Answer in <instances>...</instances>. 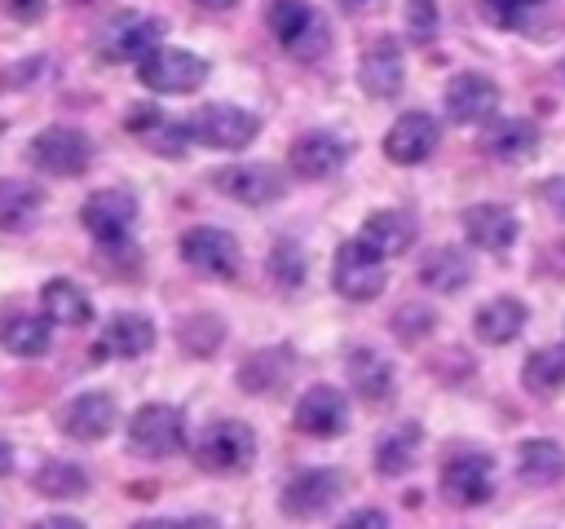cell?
Segmentation results:
<instances>
[{
	"label": "cell",
	"instance_id": "1",
	"mask_svg": "<svg viewBox=\"0 0 565 529\" xmlns=\"http://www.w3.org/2000/svg\"><path fill=\"white\" fill-rule=\"evenodd\" d=\"M274 40L296 57V62H318L331 44V31L322 22L318 9H309L305 0H269V13H265Z\"/></svg>",
	"mask_w": 565,
	"mask_h": 529
},
{
	"label": "cell",
	"instance_id": "2",
	"mask_svg": "<svg viewBox=\"0 0 565 529\" xmlns=\"http://www.w3.org/2000/svg\"><path fill=\"white\" fill-rule=\"evenodd\" d=\"M128 450L141 458H172L185 450V414L177 406L150 401L128 419Z\"/></svg>",
	"mask_w": 565,
	"mask_h": 529
},
{
	"label": "cell",
	"instance_id": "3",
	"mask_svg": "<svg viewBox=\"0 0 565 529\" xmlns=\"http://www.w3.org/2000/svg\"><path fill=\"white\" fill-rule=\"evenodd\" d=\"M331 282L344 300H375L388 282V269H384V256L366 242V238H349L340 242L335 251V264H331Z\"/></svg>",
	"mask_w": 565,
	"mask_h": 529
},
{
	"label": "cell",
	"instance_id": "4",
	"mask_svg": "<svg viewBox=\"0 0 565 529\" xmlns=\"http://www.w3.org/2000/svg\"><path fill=\"white\" fill-rule=\"evenodd\" d=\"M252 458H256V432H252L247 423H238V419L212 423V428L199 436V445H194V463H199L203 472H212V476H234V472H243Z\"/></svg>",
	"mask_w": 565,
	"mask_h": 529
},
{
	"label": "cell",
	"instance_id": "5",
	"mask_svg": "<svg viewBox=\"0 0 565 529\" xmlns=\"http://www.w3.org/2000/svg\"><path fill=\"white\" fill-rule=\"evenodd\" d=\"M441 494L459 507L486 503L494 494V458L486 450H472V445L450 450L441 463Z\"/></svg>",
	"mask_w": 565,
	"mask_h": 529
},
{
	"label": "cell",
	"instance_id": "6",
	"mask_svg": "<svg viewBox=\"0 0 565 529\" xmlns=\"http://www.w3.org/2000/svg\"><path fill=\"white\" fill-rule=\"evenodd\" d=\"M256 132H260V119L243 106L212 101V106H199L190 115V137L199 145H212V150H243L256 141Z\"/></svg>",
	"mask_w": 565,
	"mask_h": 529
},
{
	"label": "cell",
	"instance_id": "7",
	"mask_svg": "<svg viewBox=\"0 0 565 529\" xmlns=\"http://www.w3.org/2000/svg\"><path fill=\"white\" fill-rule=\"evenodd\" d=\"M137 79L150 93H194L207 79V62L190 48H150L137 62Z\"/></svg>",
	"mask_w": 565,
	"mask_h": 529
},
{
	"label": "cell",
	"instance_id": "8",
	"mask_svg": "<svg viewBox=\"0 0 565 529\" xmlns=\"http://www.w3.org/2000/svg\"><path fill=\"white\" fill-rule=\"evenodd\" d=\"M26 159H31L44 176H79V172L88 168V159H93V141H88L79 128L53 123V128H44L40 137H31Z\"/></svg>",
	"mask_w": 565,
	"mask_h": 529
},
{
	"label": "cell",
	"instance_id": "9",
	"mask_svg": "<svg viewBox=\"0 0 565 529\" xmlns=\"http://www.w3.org/2000/svg\"><path fill=\"white\" fill-rule=\"evenodd\" d=\"M181 260L203 278L230 282L238 273V242H234V234H225L216 225H194L181 234Z\"/></svg>",
	"mask_w": 565,
	"mask_h": 529
},
{
	"label": "cell",
	"instance_id": "10",
	"mask_svg": "<svg viewBox=\"0 0 565 529\" xmlns=\"http://www.w3.org/2000/svg\"><path fill=\"white\" fill-rule=\"evenodd\" d=\"M150 48H159V22L146 13H115L97 31L102 62H141Z\"/></svg>",
	"mask_w": 565,
	"mask_h": 529
},
{
	"label": "cell",
	"instance_id": "11",
	"mask_svg": "<svg viewBox=\"0 0 565 529\" xmlns=\"http://www.w3.org/2000/svg\"><path fill=\"white\" fill-rule=\"evenodd\" d=\"M340 494H344V472H335V467H305V472H296L282 485V498L278 503H282L287 516L309 520V516L327 511Z\"/></svg>",
	"mask_w": 565,
	"mask_h": 529
},
{
	"label": "cell",
	"instance_id": "12",
	"mask_svg": "<svg viewBox=\"0 0 565 529\" xmlns=\"http://www.w3.org/2000/svg\"><path fill=\"white\" fill-rule=\"evenodd\" d=\"M287 163H291V172L305 176V181L335 176V172L349 163V141H340V137L327 132V128H313V132H305V137L291 141Z\"/></svg>",
	"mask_w": 565,
	"mask_h": 529
},
{
	"label": "cell",
	"instance_id": "13",
	"mask_svg": "<svg viewBox=\"0 0 565 529\" xmlns=\"http://www.w3.org/2000/svg\"><path fill=\"white\" fill-rule=\"evenodd\" d=\"M291 423H296L305 436H340V432L349 428V401H344L340 388L313 384V388L296 401Z\"/></svg>",
	"mask_w": 565,
	"mask_h": 529
},
{
	"label": "cell",
	"instance_id": "14",
	"mask_svg": "<svg viewBox=\"0 0 565 529\" xmlns=\"http://www.w3.org/2000/svg\"><path fill=\"white\" fill-rule=\"evenodd\" d=\"M84 229L97 238V242H124L132 220H137V198L128 190H97L84 212H79Z\"/></svg>",
	"mask_w": 565,
	"mask_h": 529
},
{
	"label": "cell",
	"instance_id": "15",
	"mask_svg": "<svg viewBox=\"0 0 565 529\" xmlns=\"http://www.w3.org/2000/svg\"><path fill=\"white\" fill-rule=\"evenodd\" d=\"M437 137H441V128H437L433 115H424V110H406V115H397V123L388 128V137H384V154H388L393 163L411 168V163H424V159L437 150Z\"/></svg>",
	"mask_w": 565,
	"mask_h": 529
},
{
	"label": "cell",
	"instance_id": "16",
	"mask_svg": "<svg viewBox=\"0 0 565 529\" xmlns=\"http://www.w3.org/2000/svg\"><path fill=\"white\" fill-rule=\"evenodd\" d=\"M216 190L234 203H247V207H265L282 194V172L269 168V163H234L225 172H216Z\"/></svg>",
	"mask_w": 565,
	"mask_h": 529
},
{
	"label": "cell",
	"instance_id": "17",
	"mask_svg": "<svg viewBox=\"0 0 565 529\" xmlns=\"http://www.w3.org/2000/svg\"><path fill=\"white\" fill-rule=\"evenodd\" d=\"M115 397L110 392H79L57 410V428L75 441H102L115 428Z\"/></svg>",
	"mask_w": 565,
	"mask_h": 529
},
{
	"label": "cell",
	"instance_id": "18",
	"mask_svg": "<svg viewBox=\"0 0 565 529\" xmlns=\"http://www.w3.org/2000/svg\"><path fill=\"white\" fill-rule=\"evenodd\" d=\"M499 110V88L494 79L477 75V71H463L446 84V115L455 123H486L490 115Z\"/></svg>",
	"mask_w": 565,
	"mask_h": 529
},
{
	"label": "cell",
	"instance_id": "19",
	"mask_svg": "<svg viewBox=\"0 0 565 529\" xmlns=\"http://www.w3.org/2000/svg\"><path fill=\"white\" fill-rule=\"evenodd\" d=\"M128 132H132L146 150H154V154H163V159H181L185 145L194 141V137H190V123H177V119H168V115L154 110V106L132 110V115H128Z\"/></svg>",
	"mask_w": 565,
	"mask_h": 529
},
{
	"label": "cell",
	"instance_id": "20",
	"mask_svg": "<svg viewBox=\"0 0 565 529\" xmlns=\"http://www.w3.org/2000/svg\"><path fill=\"white\" fill-rule=\"evenodd\" d=\"M516 229L521 225H516L512 207H503V203H472V207H463V234L481 251H508L516 242Z\"/></svg>",
	"mask_w": 565,
	"mask_h": 529
},
{
	"label": "cell",
	"instance_id": "21",
	"mask_svg": "<svg viewBox=\"0 0 565 529\" xmlns=\"http://www.w3.org/2000/svg\"><path fill=\"white\" fill-rule=\"evenodd\" d=\"M358 79H362V88H366L371 97H397V93H402V79H406L397 40H375V44L362 53Z\"/></svg>",
	"mask_w": 565,
	"mask_h": 529
},
{
	"label": "cell",
	"instance_id": "22",
	"mask_svg": "<svg viewBox=\"0 0 565 529\" xmlns=\"http://www.w3.org/2000/svg\"><path fill=\"white\" fill-rule=\"evenodd\" d=\"M539 150V128L530 119H494L481 128V154L494 163H521Z\"/></svg>",
	"mask_w": 565,
	"mask_h": 529
},
{
	"label": "cell",
	"instance_id": "23",
	"mask_svg": "<svg viewBox=\"0 0 565 529\" xmlns=\"http://www.w3.org/2000/svg\"><path fill=\"white\" fill-rule=\"evenodd\" d=\"M150 344H154V322L141 313H119L106 322L97 357H141V353H150Z\"/></svg>",
	"mask_w": 565,
	"mask_h": 529
},
{
	"label": "cell",
	"instance_id": "24",
	"mask_svg": "<svg viewBox=\"0 0 565 529\" xmlns=\"http://www.w3.org/2000/svg\"><path fill=\"white\" fill-rule=\"evenodd\" d=\"M521 326H525V304L512 300V295H494V300L481 304L477 317H472V335H477L481 344H508V339L521 335Z\"/></svg>",
	"mask_w": 565,
	"mask_h": 529
},
{
	"label": "cell",
	"instance_id": "25",
	"mask_svg": "<svg viewBox=\"0 0 565 529\" xmlns=\"http://www.w3.org/2000/svg\"><path fill=\"white\" fill-rule=\"evenodd\" d=\"M40 304H44V317L57 322V326H84L93 317V304H88V291L71 278H53L44 282L40 291Z\"/></svg>",
	"mask_w": 565,
	"mask_h": 529
},
{
	"label": "cell",
	"instance_id": "26",
	"mask_svg": "<svg viewBox=\"0 0 565 529\" xmlns=\"http://www.w3.org/2000/svg\"><path fill=\"white\" fill-rule=\"evenodd\" d=\"M287 379H291V348H282V344L260 348L238 366V388H247V392H274Z\"/></svg>",
	"mask_w": 565,
	"mask_h": 529
},
{
	"label": "cell",
	"instance_id": "27",
	"mask_svg": "<svg viewBox=\"0 0 565 529\" xmlns=\"http://www.w3.org/2000/svg\"><path fill=\"white\" fill-rule=\"evenodd\" d=\"M468 278H472V264H468V256H463L459 247H433V251L419 260V282H424L428 291L450 295V291L468 287Z\"/></svg>",
	"mask_w": 565,
	"mask_h": 529
},
{
	"label": "cell",
	"instance_id": "28",
	"mask_svg": "<svg viewBox=\"0 0 565 529\" xmlns=\"http://www.w3.org/2000/svg\"><path fill=\"white\" fill-rule=\"evenodd\" d=\"M362 238L388 260V256H402V251L415 242V220H411L406 212H397V207H388V212H371L366 225H362Z\"/></svg>",
	"mask_w": 565,
	"mask_h": 529
},
{
	"label": "cell",
	"instance_id": "29",
	"mask_svg": "<svg viewBox=\"0 0 565 529\" xmlns=\"http://www.w3.org/2000/svg\"><path fill=\"white\" fill-rule=\"evenodd\" d=\"M49 317L35 313H13L0 322V348L13 357H44L49 353Z\"/></svg>",
	"mask_w": 565,
	"mask_h": 529
},
{
	"label": "cell",
	"instance_id": "30",
	"mask_svg": "<svg viewBox=\"0 0 565 529\" xmlns=\"http://www.w3.org/2000/svg\"><path fill=\"white\" fill-rule=\"evenodd\" d=\"M521 384L534 392V397H556L565 388V344H547V348H534L521 366Z\"/></svg>",
	"mask_w": 565,
	"mask_h": 529
},
{
	"label": "cell",
	"instance_id": "31",
	"mask_svg": "<svg viewBox=\"0 0 565 529\" xmlns=\"http://www.w3.org/2000/svg\"><path fill=\"white\" fill-rule=\"evenodd\" d=\"M349 379H353L358 397H366V401H380V397L393 392V366H388V357H380L375 348H358V353L349 357Z\"/></svg>",
	"mask_w": 565,
	"mask_h": 529
},
{
	"label": "cell",
	"instance_id": "32",
	"mask_svg": "<svg viewBox=\"0 0 565 529\" xmlns=\"http://www.w3.org/2000/svg\"><path fill=\"white\" fill-rule=\"evenodd\" d=\"M40 190L31 181H0V229L4 234H22L35 212H40Z\"/></svg>",
	"mask_w": 565,
	"mask_h": 529
},
{
	"label": "cell",
	"instance_id": "33",
	"mask_svg": "<svg viewBox=\"0 0 565 529\" xmlns=\"http://www.w3.org/2000/svg\"><path fill=\"white\" fill-rule=\"evenodd\" d=\"M521 481H530V485H552V481H561L565 476V450L556 445V441H525L521 445Z\"/></svg>",
	"mask_w": 565,
	"mask_h": 529
},
{
	"label": "cell",
	"instance_id": "34",
	"mask_svg": "<svg viewBox=\"0 0 565 529\" xmlns=\"http://www.w3.org/2000/svg\"><path fill=\"white\" fill-rule=\"evenodd\" d=\"M31 485H35L44 498H79V494H88V472H84L79 463L53 458V463H44V467L35 472Z\"/></svg>",
	"mask_w": 565,
	"mask_h": 529
},
{
	"label": "cell",
	"instance_id": "35",
	"mask_svg": "<svg viewBox=\"0 0 565 529\" xmlns=\"http://www.w3.org/2000/svg\"><path fill=\"white\" fill-rule=\"evenodd\" d=\"M415 454H419V428L406 423V428H393V432L375 445V467H380L384 476H402V472L415 463Z\"/></svg>",
	"mask_w": 565,
	"mask_h": 529
},
{
	"label": "cell",
	"instance_id": "36",
	"mask_svg": "<svg viewBox=\"0 0 565 529\" xmlns=\"http://www.w3.org/2000/svg\"><path fill=\"white\" fill-rule=\"evenodd\" d=\"M547 0H486V13L494 26H512V31H530V22L543 13Z\"/></svg>",
	"mask_w": 565,
	"mask_h": 529
},
{
	"label": "cell",
	"instance_id": "37",
	"mask_svg": "<svg viewBox=\"0 0 565 529\" xmlns=\"http://www.w3.org/2000/svg\"><path fill=\"white\" fill-rule=\"evenodd\" d=\"M269 273H274V282L287 287V291L300 287V282H305V251H300L291 238L278 242V247L269 251Z\"/></svg>",
	"mask_w": 565,
	"mask_h": 529
},
{
	"label": "cell",
	"instance_id": "38",
	"mask_svg": "<svg viewBox=\"0 0 565 529\" xmlns=\"http://www.w3.org/2000/svg\"><path fill=\"white\" fill-rule=\"evenodd\" d=\"M181 339H185L190 353H212V348L221 344V322L203 313V317H194V322L181 326Z\"/></svg>",
	"mask_w": 565,
	"mask_h": 529
},
{
	"label": "cell",
	"instance_id": "39",
	"mask_svg": "<svg viewBox=\"0 0 565 529\" xmlns=\"http://www.w3.org/2000/svg\"><path fill=\"white\" fill-rule=\"evenodd\" d=\"M406 31H411V40L428 44L437 35V4L433 0H406Z\"/></svg>",
	"mask_w": 565,
	"mask_h": 529
},
{
	"label": "cell",
	"instance_id": "40",
	"mask_svg": "<svg viewBox=\"0 0 565 529\" xmlns=\"http://www.w3.org/2000/svg\"><path fill=\"white\" fill-rule=\"evenodd\" d=\"M0 9L13 18V22H40L49 0H0Z\"/></svg>",
	"mask_w": 565,
	"mask_h": 529
},
{
	"label": "cell",
	"instance_id": "41",
	"mask_svg": "<svg viewBox=\"0 0 565 529\" xmlns=\"http://www.w3.org/2000/svg\"><path fill=\"white\" fill-rule=\"evenodd\" d=\"M132 529H221L212 516H185V520H137Z\"/></svg>",
	"mask_w": 565,
	"mask_h": 529
},
{
	"label": "cell",
	"instance_id": "42",
	"mask_svg": "<svg viewBox=\"0 0 565 529\" xmlns=\"http://www.w3.org/2000/svg\"><path fill=\"white\" fill-rule=\"evenodd\" d=\"M335 529H388V516H384L380 507H362V511L344 516Z\"/></svg>",
	"mask_w": 565,
	"mask_h": 529
},
{
	"label": "cell",
	"instance_id": "43",
	"mask_svg": "<svg viewBox=\"0 0 565 529\" xmlns=\"http://www.w3.org/2000/svg\"><path fill=\"white\" fill-rule=\"evenodd\" d=\"M543 198H547L556 212H565V176H552V181L543 185Z\"/></svg>",
	"mask_w": 565,
	"mask_h": 529
},
{
	"label": "cell",
	"instance_id": "44",
	"mask_svg": "<svg viewBox=\"0 0 565 529\" xmlns=\"http://www.w3.org/2000/svg\"><path fill=\"white\" fill-rule=\"evenodd\" d=\"M35 529H84L79 520H71V516H49V520H40Z\"/></svg>",
	"mask_w": 565,
	"mask_h": 529
},
{
	"label": "cell",
	"instance_id": "45",
	"mask_svg": "<svg viewBox=\"0 0 565 529\" xmlns=\"http://www.w3.org/2000/svg\"><path fill=\"white\" fill-rule=\"evenodd\" d=\"M9 472H13V445L0 441V476H9Z\"/></svg>",
	"mask_w": 565,
	"mask_h": 529
},
{
	"label": "cell",
	"instance_id": "46",
	"mask_svg": "<svg viewBox=\"0 0 565 529\" xmlns=\"http://www.w3.org/2000/svg\"><path fill=\"white\" fill-rule=\"evenodd\" d=\"M371 0H340V9H349V13H358V9H366Z\"/></svg>",
	"mask_w": 565,
	"mask_h": 529
},
{
	"label": "cell",
	"instance_id": "47",
	"mask_svg": "<svg viewBox=\"0 0 565 529\" xmlns=\"http://www.w3.org/2000/svg\"><path fill=\"white\" fill-rule=\"evenodd\" d=\"M199 4H203V9H212V13H216V9H230V4H234V0H199Z\"/></svg>",
	"mask_w": 565,
	"mask_h": 529
},
{
	"label": "cell",
	"instance_id": "48",
	"mask_svg": "<svg viewBox=\"0 0 565 529\" xmlns=\"http://www.w3.org/2000/svg\"><path fill=\"white\" fill-rule=\"evenodd\" d=\"M561 79H565V62H561Z\"/></svg>",
	"mask_w": 565,
	"mask_h": 529
}]
</instances>
